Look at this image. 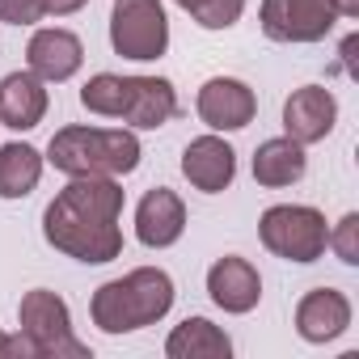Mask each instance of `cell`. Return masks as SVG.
<instances>
[{
  "instance_id": "21",
  "label": "cell",
  "mask_w": 359,
  "mask_h": 359,
  "mask_svg": "<svg viewBox=\"0 0 359 359\" xmlns=\"http://www.w3.org/2000/svg\"><path fill=\"white\" fill-rule=\"evenodd\" d=\"M325 245H334V254H338L346 266H359V216L346 212V216L338 220V229L325 237Z\"/></svg>"
},
{
  "instance_id": "12",
  "label": "cell",
  "mask_w": 359,
  "mask_h": 359,
  "mask_svg": "<svg viewBox=\"0 0 359 359\" xmlns=\"http://www.w3.org/2000/svg\"><path fill=\"white\" fill-rule=\"evenodd\" d=\"M187 233V203L169 187H152L135 208V237L148 250H169Z\"/></svg>"
},
{
  "instance_id": "24",
  "label": "cell",
  "mask_w": 359,
  "mask_h": 359,
  "mask_svg": "<svg viewBox=\"0 0 359 359\" xmlns=\"http://www.w3.org/2000/svg\"><path fill=\"white\" fill-rule=\"evenodd\" d=\"M0 359H43L30 334H5L0 338Z\"/></svg>"
},
{
  "instance_id": "10",
  "label": "cell",
  "mask_w": 359,
  "mask_h": 359,
  "mask_svg": "<svg viewBox=\"0 0 359 359\" xmlns=\"http://www.w3.org/2000/svg\"><path fill=\"white\" fill-rule=\"evenodd\" d=\"M182 173H187V182L195 191L220 195V191L233 187V177H237V152L220 135H199L182 152Z\"/></svg>"
},
{
  "instance_id": "14",
  "label": "cell",
  "mask_w": 359,
  "mask_h": 359,
  "mask_svg": "<svg viewBox=\"0 0 359 359\" xmlns=\"http://www.w3.org/2000/svg\"><path fill=\"white\" fill-rule=\"evenodd\" d=\"M351 325V300L338 287H313L296 304V334L304 342H334Z\"/></svg>"
},
{
  "instance_id": "8",
  "label": "cell",
  "mask_w": 359,
  "mask_h": 359,
  "mask_svg": "<svg viewBox=\"0 0 359 359\" xmlns=\"http://www.w3.org/2000/svg\"><path fill=\"white\" fill-rule=\"evenodd\" d=\"M195 110L212 131H241V127L254 123L258 97L237 76H212V81H203V89L195 97Z\"/></svg>"
},
{
  "instance_id": "28",
  "label": "cell",
  "mask_w": 359,
  "mask_h": 359,
  "mask_svg": "<svg viewBox=\"0 0 359 359\" xmlns=\"http://www.w3.org/2000/svg\"><path fill=\"white\" fill-rule=\"evenodd\" d=\"M0 338H5V334H0Z\"/></svg>"
},
{
  "instance_id": "26",
  "label": "cell",
  "mask_w": 359,
  "mask_h": 359,
  "mask_svg": "<svg viewBox=\"0 0 359 359\" xmlns=\"http://www.w3.org/2000/svg\"><path fill=\"white\" fill-rule=\"evenodd\" d=\"M338 9V18H359V0H330Z\"/></svg>"
},
{
  "instance_id": "20",
  "label": "cell",
  "mask_w": 359,
  "mask_h": 359,
  "mask_svg": "<svg viewBox=\"0 0 359 359\" xmlns=\"http://www.w3.org/2000/svg\"><path fill=\"white\" fill-rule=\"evenodd\" d=\"M123 102H127V76H114V72H97L81 89V106L89 114H102V118H118Z\"/></svg>"
},
{
  "instance_id": "16",
  "label": "cell",
  "mask_w": 359,
  "mask_h": 359,
  "mask_svg": "<svg viewBox=\"0 0 359 359\" xmlns=\"http://www.w3.org/2000/svg\"><path fill=\"white\" fill-rule=\"evenodd\" d=\"M47 114V81H39L30 68L9 72L0 81V127L13 131H34Z\"/></svg>"
},
{
  "instance_id": "27",
  "label": "cell",
  "mask_w": 359,
  "mask_h": 359,
  "mask_svg": "<svg viewBox=\"0 0 359 359\" xmlns=\"http://www.w3.org/2000/svg\"><path fill=\"white\" fill-rule=\"evenodd\" d=\"M173 5H177V9H187V13L195 18V13H199V9L208 5V0H173Z\"/></svg>"
},
{
  "instance_id": "25",
  "label": "cell",
  "mask_w": 359,
  "mask_h": 359,
  "mask_svg": "<svg viewBox=\"0 0 359 359\" xmlns=\"http://www.w3.org/2000/svg\"><path fill=\"white\" fill-rule=\"evenodd\" d=\"M89 0H43V13L47 18H68V13H81Z\"/></svg>"
},
{
  "instance_id": "11",
  "label": "cell",
  "mask_w": 359,
  "mask_h": 359,
  "mask_svg": "<svg viewBox=\"0 0 359 359\" xmlns=\"http://www.w3.org/2000/svg\"><path fill=\"white\" fill-rule=\"evenodd\" d=\"M26 64H30V72L39 76V81H47V85H64V81H72L76 72H81V64H85V47H81V39L72 34V30H34V39H30V47H26Z\"/></svg>"
},
{
  "instance_id": "9",
  "label": "cell",
  "mask_w": 359,
  "mask_h": 359,
  "mask_svg": "<svg viewBox=\"0 0 359 359\" xmlns=\"http://www.w3.org/2000/svg\"><path fill=\"white\" fill-rule=\"evenodd\" d=\"M338 123V102L325 85H304L283 102V135L296 144H317L334 131Z\"/></svg>"
},
{
  "instance_id": "3",
  "label": "cell",
  "mask_w": 359,
  "mask_h": 359,
  "mask_svg": "<svg viewBox=\"0 0 359 359\" xmlns=\"http://www.w3.org/2000/svg\"><path fill=\"white\" fill-rule=\"evenodd\" d=\"M43 161H51L68 177H123L140 165V140L123 127H60Z\"/></svg>"
},
{
  "instance_id": "1",
  "label": "cell",
  "mask_w": 359,
  "mask_h": 359,
  "mask_svg": "<svg viewBox=\"0 0 359 359\" xmlns=\"http://www.w3.org/2000/svg\"><path fill=\"white\" fill-rule=\"evenodd\" d=\"M118 216H123V187L114 177H72L43 212V237L60 254L102 266L123 254Z\"/></svg>"
},
{
  "instance_id": "4",
  "label": "cell",
  "mask_w": 359,
  "mask_h": 359,
  "mask_svg": "<svg viewBox=\"0 0 359 359\" xmlns=\"http://www.w3.org/2000/svg\"><path fill=\"white\" fill-rule=\"evenodd\" d=\"M258 237L262 245L283 258V262H317L325 254V216L317 208H304V203H279V208H266L262 220H258Z\"/></svg>"
},
{
  "instance_id": "5",
  "label": "cell",
  "mask_w": 359,
  "mask_h": 359,
  "mask_svg": "<svg viewBox=\"0 0 359 359\" xmlns=\"http://www.w3.org/2000/svg\"><path fill=\"white\" fill-rule=\"evenodd\" d=\"M18 321H22V334L34 338L43 359H89V346L72 334V313H68L64 296H55L47 287L26 292Z\"/></svg>"
},
{
  "instance_id": "6",
  "label": "cell",
  "mask_w": 359,
  "mask_h": 359,
  "mask_svg": "<svg viewBox=\"0 0 359 359\" xmlns=\"http://www.w3.org/2000/svg\"><path fill=\"white\" fill-rule=\"evenodd\" d=\"M110 47L123 60H161L169 51V18L161 0H114Z\"/></svg>"
},
{
  "instance_id": "7",
  "label": "cell",
  "mask_w": 359,
  "mask_h": 359,
  "mask_svg": "<svg viewBox=\"0 0 359 359\" xmlns=\"http://www.w3.org/2000/svg\"><path fill=\"white\" fill-rule=\"evenodd\" d=\"M258 18L275 43H321L334 30L338 9L330 0H262Z\"/></svg>"
},
{
  "instance_id": "13",
  "label": "cell",
  "mask_w": 359,
  "mask_h": 359,
  "mask_svg": "<svg viewBox=\"0 0 359 359\" xmlns=\"http://www.w3.org/2000/svg\"><path fill=\"white\" fill-rule=\"evenodd\" d=\"M208 296H212L216 309L241 317V313L258 309V300H262V279H258V271H254L245 258L229 254V258H216V262H212V271H208Z\"/></svg>"
},
{
  "instance_id": "15",
  "label": "cell",
  "mask_w": 359,
  "mask_h": 359,
  "mask_svg": "<svg viewBox=\"0 0 359 359\" xmlns=\"http://www.w3.org/2000/svg\"><path fill=\"white\" fill-rule=\"evenodd\" d=\"M177 114V93L165 76H127V102H123V123L135 131H156Z\"/></svg>"
},
{
  "instance_id": "18",
  "label": "cell",
  "mask_w": 359,
  "mask_h": 359,
  "mask_svg": "<svg viewBox=\"0 0 359 359\" xmlns=\"http://www.w3.org/2000/svg\"><path fill=\"white\" fill-rule=\"evenodd\" d=\"M165 355L169 359H229L233 355V338L220 325H212L208 317H187L165 338Z\"/></svg>"
},
{
  "instance_id": "22",
  "label": "cell",
  "mask_w": 359,
  "mask_h": 359,
  "mask_svg": "<svg viewBox=\"0 0 359 359\" xmlns=\"http://www.w3.org/2000/svg\"><path fill=\"white\" fill-rule=\"evenodd\" d=\"M241 13H245V0H208V5L195 13V22L203 30H229V26H237Z\"/></svg>"
},
{
  "instance_id": "2",
  "label": "cell",
  "mask_w": 359,
  "mask_h": 359,
  "mask_svg": "<svg viewBox=\"0 0 359 359\" xmlns=\"http://www.w3.org/2000/svg\"><path fill=\"white\" fill-rule=\"evenodd\" d=\"M173 309V279L161 266H135L123 279H110L93 292L89 313L102 334H131L156 325Z\"/></svg>"
},
{
  "instance_id": "23",
  "label": "cell",
  "mask_w": 359,
  "mask_h": 359,
  "mask_svg": "<svg viewBox=\"0 0 359 359\" xmlns=\"http://www.w3.org/2000/svg\"><path fill=\"white\" fill-rule=\"evenodd\" d=\"M43 0H0V22H9V26H34L43 22Z\"/></svg>"
},
{
  "instance_id": "19",
  "label": "cell",
  "mask_w": 359,
  "mask_h": 359,
  "mask_svg": "<svg viewBox=\"0 0 359 359\" xmlns=\"http://www.w3.org/2000/svg\"><path fill=\"white\" fill-rule=\"evenodd\" d=\"M43 177V152L30 144L0 148V199H26Z\"/></svg>"
},
{
  "instance_id": "17",
  "label": "cell",
  "mask_w": 359,
  "mask_h": 359,
  "mask_svg": "<svg viewBox=\"0 0 359 359\" xmlns=\"http://www.w3.org/2000/svg\"><path fill=\"white\" fill-rule=\"evenodd\" d=\"M309 169V156H304V144H296L292 135H275V140H262L258 152H254V182L266 187V191H283L292 182H300Z\"/></svg>"
}]
</instances>
